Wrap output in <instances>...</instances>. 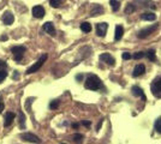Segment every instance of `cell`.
<instances>
[{
    "instance_id": "1",
    "label": "cell",
    "mask_w": 161,
    "mask_h": 144,
    "mask_svg": "<svg viewBox=\"0 0 161 144\" xmlns=\"http://www.w3.org/2000/svg\"><path fill=\"white\" fill-rule=\"evenodd\" d=\"M101 85H102V83L100 81V78L95 75H89L84 83L85 89H89V90H99Z\"/></svg>"
},
{
    "instance_id": "2",
    "label": "cell",
    "mask_w": 161,
    "mask_h": 144,
    "mask_svg": "<svg viewBox=\"0 0 161 144\" xmlns=\"http://www.w3.org/2000/svg\"><path fill=\"white\" fill-rule=\"evenodd\" d=\"M46 60H47V54H42L41 57H40V59L34 64V65H31L27 70V75H31V73H35V72H37L40 69H41V66L45 64Z\"/></svg>"
},
{
    "instance_id": "3",
    "label": "cell",
    "mask_w": 161,
    "mask_h": 144,
    "mask_svg": "<svg viewBox=\"0 0 161 144\" xmlns=\"http://www.w3.org/2000/svg\"><path fill=\"white\" fill-rule=\"evenodd\" d=\"M158 28H159V24H154V25H150V27H148V28H144V29H142V30L138 31L137 37H138V38H146V37H148L149 35L154 34L155 30H158Z\"/></svg>"
},
{
    "instance_id": "4",
    "label": "cell",
    "mask_w": 161,
    "mask_h": 144,
    "mask_svg": "<svg viewBox=\"0 0 161 144\" xmlns=\"http://www.w3.org/2000/svg\"><path fill=\"white\" fill-rule=\"evenodd\" d=\"M25 51H27V48L24 46H14V47L11 48V53L13 54L16 61H21L22 60L23 54L25 53Z\"/></svg>"
},
{
    "instance_id": "5",
    "label": "cell",
    "mask_w": 161,
    "mask_h": 144,
    "mask_svg": "<svg viewBox=\"0 0 161 144\" xmlns=\"http://www.w3.org/2000/svg\"><path fill=\"white\" fill-rule=\"evenodd\" d=\"M151 94L155 96V97H161V78L155 79L154 82L151 83Z\"/></svg>"
},
{
    "instance_id": "6",
    "label": "cell",
    "mask_w": 161,
    "mask_h": 144,
    "mask_svg": "<svg viewBox=\"0 0 161 144\" xmlns=\"http://www.w3.org/2000/svg\"><path fill=\"white\" fill-rule=\"evenodd\" d=\"M21 138L24 141V142H29V143H35V144H39V143H41V139H40L37 136L33 134V133H22L21 134Z\"/></svg>"
},
{
    "instance_id": "7",
    "label": "cell",
    "mask_w": 161,
    "mask_h": 144,
    "mask_svg": "<svg viewBox=\"0 0 161 144\" xmlns=\"http://www.w3.org/2000/svg\"><path fill=\"white\" fill-rule=\"evenodd\" d=\"M107 29H108V24L107 23H99L96 24V34H98V36L100 37H105V35H106L107 33Z\"/></svg>"
},
{
    "instance_id": "8",
    "label": "cell",
    "mask_w": 161,
    "mask_h": 144,
    "mask_svg": "<svg viewBox=\"0 0 161 144\" xmlns=\"http://www.w3.org/2000/svg\"><path fill=\"white\" fill-rule=\"evenodd\" d=\"M33 16L35 18H39V19H41V18H43L45 17V9L42 6H40V5H37V6H34L33 7Z\"/></svg>"
},
{
    "instance_id": "9",
    "label": "cell",
    "mask_w": 161,
    "mask_h": 144,
    "mask_svg": "<svg viewBox=\"0 0 161 144\" xmlns=\"http://www.w3.org/2000/svg\"><path fill=\"white\" fill-rule=\"evenodd\" d=\"M131 93H132L133 96H136V97H141L143 101L147 100L146 95H144V93H143V90H142V88H140L138 85H133V86L131 88Z\"/></svg>"
},
{
    "instance_id": "10",
    "label": "cell",
    "mask_w": 161,
    "mask_h": 144,
    "mask_svg": "<svg viewBox=\"0 0 161 144\" xmlns=\"http://www.w3.org/2000/svg\"><path fill=\"white\" fill-rule=\"evenodd\" d=\"M100 60L102 62H106L107 65H109V66H114V62H116L114 58L112 57V55H109V53H103V54H101L100 55Z\"/></svg>"
},
{
    "instance_id": "11",
    "label": "cell",
    "mask_w": 161,
    "mask_h": 144,
    "mask_svg": "<svg viewBox=\"0 0 161 144\" xmlns=\"http://www.w3.org/2000/svg\"><path fill=\"white\" fill-rule=\"evenodd\" d=\"M1 21H3V23L5 24V25H11V24L14 22V17H13V14H12L10 11H6V12L3 14Z\"/></svg>"
},
{
    "instance_id": "12",
    "label": "cell",
    "mask_w": 161,
    "mask_h": 144,
    "mask_svg": "<svg viewBox=\"0 0 161 144\" xmlns=\"http://www.w3.org/2000/svg\"><path fill=\"white\" fill-rule=\"evenodd\" d=\"M43 30L46 31L47 34H50L51 36H54L55 35V28H54L52 22H46L43 24Z\"/></svg>"
},
{
    "instance_id": "13",
    "label": "cell",
    "mask_w": 161,
    "mask_h": 144,
    "mask_svg": "<svg viewBox=\"0 0 161 144\" xmlns=\"http://www.w3.org/2000/svg\"><path fill=\"white\" fill-rule=\"evenodd\" d=\"M14 117H16V114L13 113V112H9V113H6L5 114V119H4V126L9 127L12 124V121L14 120Z\"/></svg>"
},
{
    "instance_id": "14",
    "label": "cell",
    "mask_w": 161,
    "mask_h": 144,
    "mask_svg": "<svg viewBox=\"0 0 161 144\" xmlns=\"http://www.w3.org/2000/svg\"><path fill=\"white\" fill-rule=\"evenodd\" d=\"M144 72H146V66L143 65V64H140V65H136V67L133 69V73L132 76L133 77H140L142 76Z\"/></svg>"
},
{
    "instance_id": "15",
    "label": "cell",
    "mask_w": 161,
    "mask_h": 144,
    "mask_svg": "<svg viewBox=\"0 0 161 144\" xmlns=\"http://www.w3.org/2000/svg\"><path fill=\"white\" fill-rule=\"evenodd\" d=\"M124 35V28L122 25H116V33H114V40L116 41H119V40H122Z\"/></svg>"
},
{
    "instance_id": "16",
    "label": "cell",
    "mask_w": 161,
    "mask_h": 144,
    "mask_svg": "<svg viewBox=\"0 0 161 144\" xmlns=\"http://www.w3.org/2000/svg\"><path fill=\"white\" fill-rule=\"evenodd\" d=\"M141 18L143 21H148V22H151V21H155L156 19V16L154 13H150V12H146V13H142L141 14Z\"/></svg>"
},
{
    "instance_id": "17",
    "label": "cell",
    "mask_w": 161,
    "mask_h": 144,
    "mask_svg": "<svg viewBox=\"0 0 161 144\" xmlns=\"http://www.w3.org/2000/svg\"><path fill=\"white\" fill-rule=\"evenodd\" d=\"M101 12H103V9L100 6V5H94L93 6V10L90 11V16H98L100 14Z\"/></svg>"
},
{
    "instance_id": "18",
    "label": "cell",
    "mask_w": 161,
    "mask_h": 144,
    "mask_svg": "<svg viewBox=\"0 0 161 144\" xmlns=\"http://www.w3.org/2000/svg\"><path fill=\"white\" fill-rule=\"evenodd\" d=\"M80 30L83 31V33H90L92 31V24L88 23V22H83L80 24Z\"/></svg>"
},
{
    "instance_id": "19",
    "label": "cell",
    "mask_w": 161,
    "mask_h": 144,
    "mask_svg": "<svg viewBox=\"0 0 161 144\" xmlns=\"http://www.w3.org/2000/svg\"><path fill=\"white\" fill-rule=\"evenodd\" d=\"M72 139H74V142L76 144H82L83 142V134H80V133H75L74 136H72Z\"/></svg>"
},
{
    "instance_id": "20",
    "label": "cell",
    "mask_w": 161,
    "mask_h": 144,
    "mask_svg": "<svg viewBox=\"0 0 161 144\" xmlns=\"http://www.w3.org/2000/svg\"><path fill=\"white\" fill-rule=\"evenodd\" d=\"M109 4L112 6V10H113L114 12H117L119 10V7H120V3L118 1V0H109Z\"/></svg>"
},
{
    "instance_id": "21",
    "label": "cell",
    "mask_w": 161,
    "mask_h": 144,
    "mask_svg": "<svg viewBox=\"0 0 161 144\" xmlns=\"http://www.w3.org/2000/svg\"><path fill=\"white\" fill-rule=\"evenodd\" d=\"M147 58H148V60H150V61H155L156 60V57H155V51L154 49H149L148 52H147Z\"/></svg>"
},
{
    "instance_id": "22",
    "label": "cell",
    "mask_w": 161,
    "mask_h": 144,
    "mask_svg": "<svg viewBox=\"0 0 161 144\" xmlns=\"http://www.w3.org/2000/svg\"><path fill=\"white\" fill-rule=\"evenodd\" d=\"M19 127L21 129H25V117L22 112H19Z\"/></svg>"
},
{
    "instance_id": "23",
    "label": "cell",
    "mask_w": 161,
    "mask_h": 144,
    "mask_svg": "<svg viewBox=\"0 0 161 144\" xmlns=\"http://www.w3.org/2000/svg\"><path fill=\"white\" fill-rule=\"evenodd\" d=\"M60 4H61V0H50V5H51L52 7H54V9L59 7Z\"/></svg>"
},
{
    "instance_id": "24",
    "label": "cell",
    "mask_w": 161,
    "mask_h": 144,
    "mask_svg": "<svg viewBox=\"0 0 161 144\" xmlns=\"http://www.w3.org/2000/svg\"><path fill=\"white\" fill-rule=\"evenodd\" d=\"M155 130H156V132L161 133V118L156 119V121H155Z\"/></svg>"
},
{
    "instance_id": "25",
    "label": "cell",
    "mask_w": 161,
    "mask_h": 144,
    "mask_svg": "<svg viewBox=\"0 0 161 144\" xmlns=\"http://www.w3.org/2000/svg\"><path fill=\"white\" fill-rule=\"evenodd\" d=\"M144 57V53L143 52H136L135 54H133V59H136V60H138V59H142Z\"/></svg>"
},
{
    "instance_id": "26",
    "label": "cell",
    "mask_w": 161,
    "mask_h": 144,
    "mask_svg": "<svg viewBox=\"0 0 161 144\" xmlns=\"http://www.w3.org/2000/svg\"><path fill=\"white\" fill-rule=\"evenodd\" d=\"M58 106H59V101H58V100H54V101H52V102L50 103V108H51V109L58 108Z\"/></svg>"
},
{
    "instance_id": "27",
    "label": "cell",
    "mask_w": 161,
    "mask_h": 144,
    "mask_svg": "<svg viewBox=\"0 0 161 144\" xmlns=\"http://www.w3.org/2000/svg\"><path fill=\"white\" fill-rule=\"evenodd\" d=\"M6 77H7V72L5 70H0V83H1Z\"/></svg>"
},
{
    "instance_id": "28",
    "label": "cell",
    "mask_w": 161,
    "mask_h": 144,
    "mask_svg": "<svg viewBox=\"0 0 161 144\" xmlns=\"http://www.w3.org/2000/svg\"><path fill=\"white\" fill-rule=\"evenodd\" d=\"M133 11H135L133 5H132V4H129V5L126 6V9H125V13H131V12H133Z\"/></svg>"
},
{
    "instance_id": "29",
    "label": "cell",
    "mask_w": 161,
    "mask_h": 144,
    "mask_svg": "<svg viewBox=\"0 0 161 144\" xmlns=\"http://www.w3.org/2000/svg\"><path fill=\"white\" fill-rule=\"evenodd\" d=\"M122 57H123L124 60H130V59H131V54H130V53H127V52H125V53H123Z\"/></svg>"
},
{
    "instance_id": "30",
    "label": "cell",
    "mask_w": 161,
    "mask_h": 144,
    "mask_svg": "<svg viewBox=\"0 0 161 144\" xmlns=\"http://www.w3.org/2000/svg\"><path fill=\"white\" fill-rule=\"evenodd\" d=\"M6 66H7V65H6V62L3 61V60H0V70H4Z\"/></svg>"
},
{
    "instance_id": "31",
    "label": "cell",
    "mask_w": 161,
    "mask_h": 144,
    "mask_svg": "<svg viewBox=\"0 0 161 144\" xmlns=\"http://www.w3.org/2000/svg\"><path fill=\"white\" fill-rule=\"evenodd\" d=\"M82 125H84V126H87V127H89V126L92 125V123L88 121V120H83V121H82Z\"/></svg>"
},
{
    "instance_id": "32",
    "label": "cell",
    "mask_w": 161,
    "mask_h": 144,
    "mask_svg": "<svg viewBox=\"0 0 161 144\" xmlns=\"http://www.w3.org/2000/svg\"><path fill=\"white\" fill-rule=\"evenodd\" d=\"M76 79H77V81H82V79H83V76H82V75H77V76H76Z\"/></svg>"
},
{
    "instance_id": "33",
    "label": "cell",
    "mask_w": 161,
    "mask_h": 144,
    "mask_svg": "<svg viewBox=\"0 0 161 144\" xmlns=\"http://www.w3.org/2000/svg\"><path fill=\"white\" fill-rule=\"evenodd\" d=\"M0 40H1V41H6V40H7V36H6V35H3L1 37H0Z\"/></svg>"
},
{
    "instance_id": "34",
    "label": "cell",
    "mask_w": 161,
    "mask_h": 144,
    "mask_svg": "<svg viewBox=\"0 0 161 144\" xmlns=\"http://www.w3.org/2000/svg\"><path fill=\"white\" fill-rule=\"evenodd\" d=\"M3 110H4V103H1V102H0V113H1Z\"/></svg>"
},
{
    "instance_id": "35",
    "label": "cell",
    "mask_w": 161,
    "mask_h": 144,
    "mask_svg": "<svg viewBox=\"0 0 161 144\" xmlns=\"http://www.w3.org/2000/svg\"><path fill=\"white\" fill-rule=\"evenodd\" d=\"M78 126H79V124H72V127H74V129H78Z\"/></svg>"
},
{
    "instance_id": "36",
    "label": "cell",
    "mask_w": 161,
    "mask_h": 144,
    "mask_svg": "<svg viewBox=\"0 0 161 144\" xmlns=\"http://www.w3.org/2000/svg\"><path fill=\"white\" fill-rule=\"evenodd\" d=\"M17 77H18V76H17V71H14V75H13V78L16 79V78H17Z\"/></svg>"
},
{
    "instance_id": "37",
    "label": "cell",
    "mask_w": 161,
    "mask_h": 144,
    "mask_svg": "<svg viewBox=\"0 0 161 144\" xmlns=\"http://www.w3.org/2000/svg\"><path fill=\"white\" fill-rule=\"evenodd\" d=\"M101 124H102V121H100V123H99V125H98V130H100V127H101Z\"/></svg>"
},
{
    "instance_id": "38",
    "label": "cell",
    "mask_w": 161,
    "mask_h": 144,
    "mask_svg": "<svg viewBox=\"0 0 161 144\" xmlns=\"http://www.w3.org/2000/svg\"><path fill=\"white\" fill-rule=\"evenodd\" d=\"M61 144H65V143H61Z\"/></svg>"
}]
</instances>
